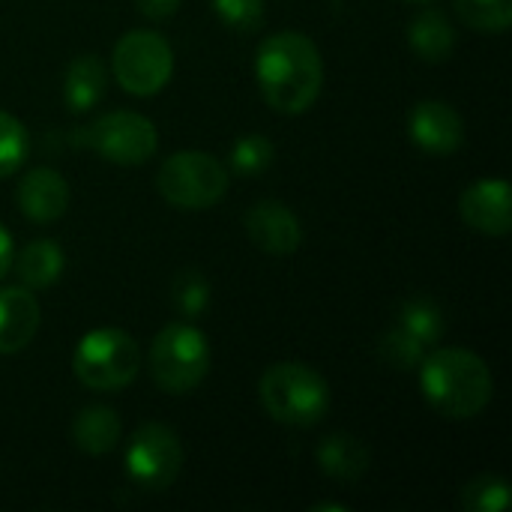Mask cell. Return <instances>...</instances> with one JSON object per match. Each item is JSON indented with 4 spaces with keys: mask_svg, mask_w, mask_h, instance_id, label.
Masks as SVG:
<instances>
[{
    "mask_svg": "<svg viewBox=\"0 0 512 512\" xmlns=\"http://www.w3.org/2000/svg\"><path fill=\"white\" fill-rule=\"evenodd\" d=\"M255 78L270 108L282 114H303L321 96L324 60L306 33L282 30L258 45Z\"/></svg>",
    "mask_w": 512,
    "mask_h": 512,
    "instance_id": "1",
    "label": "cell"
},
{
    "mask_svg": "<svg viewBox=\"0 0 512 512\" xmlns=\"http://www.w3.org/2000/svg\"><path fill=\"white\" fill-rule=\"evenodd\" d=\"M417 369L426 402L447 420H471L492 402V372L474 351L438 348L426 354Z\"/></svg>",
    "mask_w": 512,
    "mask_h": 512,
    "instance_id": "2",
    "label": "cell"
},
{
    "mask_svg": "<svg viewBox=\"0 0 512 512\" xmlns=\"http://www.w3.org/2000/svg\"><path fill=\"white\" fill-rule=\"evenodd\" d=\"M258 396L264 411L291 429L318 426L330 408V384L306 363H276L261 375Z\"/></svg>",
    "mask_w": 512,
    "mask_h": 512,
    "instance_id": "3",
    "label": "cell"
},
{
    "mask_svg": "<svg viewBox=\"0 0 512 512\" xmlns=\"http://www.w3.org/2000/svg\"><path fill=\"white\" fill-rule=\"evenodd\" d=\"M210 372L207 336L192 324H168L156 333L150 345V378L162 393L186 396Z\"/></svg>",
    "mask_w": 512,
    "mask_h": 512,
    "instance_id": "4",
    "label": "cell"
},
{
    "mask_svg": "<svg viewBox=\"0 0 512 512\" xmlns=\"http://www.w3.org/2000/svg\"><path fill=\"white\" fill-rule=\"evenodd\" d=\"M141 369L138 342L117 327H99L81 336L72 354V372L87 390L111 393L135 381Z\"/></svg>",
    "mask_w": 512,
    "mask_h": 512,
    "instance_id": "5",
    "label": "cell"
},
{
    "mask_svg": "<svg viewBox=\"0 0 512 512\" xmlns=\"http://www.w3.org/2000/svg\"><path fill=\"white\" fill-rule=\"evenodd\" d=\"M156 192L180 210H207L228 192L225 165L201 150H180L156 171Z\"/></svg>",
    "mask_w": 512,
    "mask_h": 512,
    "instance_id": "6",
    "label": "cell"
},
{
    "mask_svg": "<svg viewBox=\"0 0 512 512\" xmlns=\"http://www.w3.org/2000/svg\"><path fill=\"white\" fill-rule=\"evenodd\" d=\"M75 144L114 165H144L159 147V132L138 111H108L75 132Z\"/></svg>",
    "mask_w": 512,
    "mask_h": 512,
    "instance_id": "7",
    "label": "cell"
},
{
    "mask_svg": "<svg viewBox=\"0 0 512 512\" xmlns=\"http://www.w3.org/2000/svg\"><path fill=\"white\" fill-rule=\"evenodd\" d=\"M111 72L126 93L153 96L174 75V51L165 36L153 30H132L114 45Z\"/></svg>",
    "mask_w": 512,
    "mask_h": 512,
    "instance_id": "8",
    "label": "cell"
},
{
    "mask_svg": "<svg viewBox=\"0 0 512 512\" xmlns=\"http://www.w3.org/2000/svg\"><path fill=\"white\" fill-rule=\"evenodd\" d=\"M126 477L147 492L168 489L183 468L180 438L162 423H144L132 432L126 447Z\"/></svg>",
    "mask_w": 512,
    "mask_h": 512,
    "instance_id": "9",
    "label": "cell"
},
{
    "mask_svg": "<svg viewBox=\"0 0 512 512\" xmlns=\"http://www.w3.org/2000/svg\"><path fill=\"white\" fill-rule=\"evenodd\" d=\"M462 222L486 237H507L512 231V189L504 177L477 180L459 195Z\"/></svg>",
    "mask_w": 512,
    "mask_h": 512,
    "instance_id": "10",
    "label": "cell"
},
{
    "mask_svg": "<svg viewBox=\"0 0 512 512\" xmlns=\"http://www.w3.org/2000/svg\"><path fill=\"white\" fill-rule=\"evenodd\" d=\"M408 138L429 156H453L465 144V120L453 105L423 99L408 114Z\"/></svg>",
    "mask_w": 512,
    "mask_h": 512,
    "instance_id": "11",
    "label": "cell"
},
{
    "mask_svg": "<svg viewBox=\"0 0 512 512\" xmlns=\"http://www.w3.org/2000/svg\"><path fill=\"white\" fill-rule=\"evenodd\" d=\"M246 234L249 240L267 255H294L303 243V228L294 210L282 201H258L246 213Z\"/></svg>",
    "mask_w": 512,
    "mask_h": 512,
    "instance_id": "12",
    "label": "cell"
},
{
    "mask_svg": "<svg viewBox=\"0 0 512 512\" xmlns=\"http://www.w3.org/2000/svg\"><path fill=\"white\" fill-rule=\"evenodd\" d=\"M18 207L21 213L36 222V225H48L57 222L66 207H69V186L63 180V174H57L54 168H33L21 177L18 183Z\"/></svg>",
    "mask_w": 512,
    "mask_h": 512,
    "instance_id": "13",
    "label": "cell"
},
{
    "mask_svg": "<svg viewBox=\"0 0 512 512\" xmlns=\"http://www.w3.org/2000/svg\"><path fill=\"white\" fill-rule=\"evenodd\" d=\"M39 330V303L30 288H0V354L24 351Z\"/></svg>",
    "mask_w": 512,
    "mask_h": 512,
    "instance_id": "14",
    "label": "cell"
},
{
    "mask_svg": "<svg viewBox=\"0 0 512 512\" xmlns=\"http://www.w3.org/2000/svg\"><path fill=\"white\" fill-rule=\"evenodd\" d=\"M315 459H318V468L336 483H357L369 471V462H372L369 447L348 432H336L324 438Z\"/></svg>",
    "mask_w": 512,
    "mask_h": 512,
    "instance_id": "15",
    "label": "cell"
},
{
    "mask_svg": "<svg viewBox=\"0 0 512 512\" xmlns=\"http://www.w3.org/2000/svg\"><path fill=\"white\" fill-rule=\"evenodd\" d=\"M408 45L420 60L444 63V60H450V54L456 48V30L444 12L423 9L408 24Z\"/></svg>",
    "mask_w": 512,
    "mask_h": 512,
    "instance_id": "16",
    "label": "cell"
},
{
    "mask_svg": "<svg viewBox=\"0 0 512 512\" xmlns=\"http://www.w3.org/2000/svg\"><path fill=\"white\" fill-rule=\"evenodd\" d=\"M105 96V63L99 54H78L63 75V102L72 114L90 111Z\"/></svg>",
    "mask_w": 512,
    "mask_h": 512,
    "instance_id": "17",
    "label": "cell"
},
{
    "mask_svg": "<svg viewBox=\"0 0 512 512\" xmlns=\"http://www.w3.org/2000/svg\"><path fill=\"white\" fill-rule=\"evenodd\" d=\"M120 435H123L120 417L114 408H105V405H90V408L78 411L72 420V441L87 456L111 453L117 447Z\"/></svg>",
    "mask_w": 512,
    "mask_h": 512,
    "instance_id": "18",
    "label": "cell"
},
{
    "mask_svg": "<svg viewBox=\"0 0 512 512\" xmlns=\"http://www.w3.org/2000/svg\"><path fill=\"white\" fill-rule=\"evenodd\" d=\"M15 276L24 288L42 291L51 288L63 276V249L54 240H30L18 258H12Z\"/></svg>",
    "mask_w": 512,
    "mask_h": 512,
    "instance_id": "19",
    "label": "cell"
},
{
    "mask_svg": "<svg viewBox=\"0 0 512 512\" xmlns=\"http://www.w3.org/2000/svg\"><path fill=\"white\" fill-rule=\"evenodd\" d=\"M399 330L414 336L423 348H432L444 336V312L429 297H414L399 312Z\"/></svg>",
    "mask_w": 512,
    "mask_h": 512,
    "instance_id": "20",
    "label": "cell"
},
{
    "mask_svg": "<svg viewBox=\"0 0 512 512\" xmlns=\"http://www.w3.org/2000/svg\"><path fill=\"white\" fill-rule=\"evenodd\" d=\"M456 15L477 33H504L512 24V0H456Z\"/></svg>",
    "mask_w": 512,
    "mask_h": 512,
    "instance_id": "21",
    "label": "cell"
},
{
    "mask_svg": "<svg viewBox=\"0 0 512 512\" xmlns=\"http://www.w3.org/2000/svg\"><path fill=\"white\" fill-rule=\"evenodd\" d=\"M510 501V483L495 474H483L462 489V507L471 512H504Z\"/></svg>",
    "mask_w": 512,
    "mask_h": 512,
    "instance_id": "22",
    "label": "cell"
},
{
    "mask_svg": "<svg viewBox=\"0 0 512 512\" xmlns=\"http://www.w3.org/2000/svg\"><path fill=\"white\" fill-rule=\"evenodd\" d=\"M276 159V147L264 135H243L231 147V171L240 177H258L264 174Z\"/></svg>",
    "mask_w": 512,
    "mask_h": 512,
    "instance_id": "23",
    "label": "cell"
},
{
    "mask_svg": "<svg viewBox=\"0 0 512 512\" xmlns=\"http://www.w3.org/2000/svg\"><path fill=\"white\" fill-rule=\"evenodd\" d=\"M27 150H30V135L24 123L9 111H0V180L12 177L24 165Z\"/></svg>",
    "mask_w": 512,
    "mask_h": 512,
    "instance_id": "24",
    "label": "cell"
},
{
    "mask_svg": "<svg viewBox=\"0 0 512 512\" xmlns=\"http://www.w3.org/2000/svg\"><path fill=\"white\" fill-rule=\"evenodd\" d=\"M216 18L237 30V33H252L264 21V0H210Z\"/></svg>",
    "mask_w": 512,
    "mask_h": 512,
    "instance_id": "25",
    "label": "cell"
},
{
    "mask_svg": "<svg viewBox=\"0 0 512 512\" xmlns=\"http://www.w3.org/2000/svg\"><path fill=\"white\" fill-rule=\"evenodd\" d=\"M174 303H177V309H180L186 318L201 315V312L210 306V282H207L201 273L186 270V273L174 282Z\"/></svg>",
    "mask_w": 512,
    "mask_h": 512,
    "instance_id": "26",
    "label": "cell"
},
{
    "mask_svg": "<svg viewBox=\"0 0 512 512\" xmlns=\"http://www.w3.org/2000/svg\"><path fill=\"white\" fill-rule=\"evenodd\" d=\"M429 348H423L414 336H408L405 330L393 327L384 339H381V357L399 369H417L423 363Z\"/></svg>",
    "mask_w": 512,
    "mask_h": 512,
    "instance_id": "27",
    "label": "cell"
},
{
    "mask_svg": "<svg viewBox=\"0 0 512 512\" xmlns=\"http://www.w3.org/2000/svg\"><path fill=\"white\" fill-rule=\"evenodd\" d=\"M132 3L144 18H153V21H165L180 9V0H132Z\"/></svg>",
    "mask_w": 512,
    "mask_h": 512,
    "instance_id": "28",
    "label": "cell"
},
{
    "mask_svg": "<svg viewBox=\"0 0 512 512\" xmlns=\"http://www.w3.org/2000/svg\"><path fill=\"white\" fill-rule=\"evenodd\" d=\"M12 267V234L0 225V279L9 273Z\"/></svg>",
    "mask_w": 512,
    "mask_h": 512,
    "instance_id": "29",
    "label": "cell"
},
{
    "mask_svg": "<svg viewBox=\"0 0 512 512\" xmlns=\"http://www.w3.org/2000/svg\"><path fill=\"white\" fill-rule=\"evenodd\" d=\"M312 510H315V512H327V510H333V512H345V507H342V504H315V507H312Z\"/></svg>",
    "mask_w": 512,
    "mask_h": 512,
    "instance_id": "30",
    "label": "cell"
},
{
    "mask_svg": "<svg viewBox=\"0 0 512 512\" xmlns=\"http://www.w3.org/2000/svg\"><path fill=\"white\" fill-rule=\"evenodd\" d=\"M411 3H429V0H411Z\"/></svg>",
    "mask_w": 512,
    "mask_h": 512,
    "instance_id": "31",
    "label": "cell"
}]
</instances>
